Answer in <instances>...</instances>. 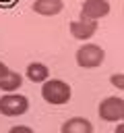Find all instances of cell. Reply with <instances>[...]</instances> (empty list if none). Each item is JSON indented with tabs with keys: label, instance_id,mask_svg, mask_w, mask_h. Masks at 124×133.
Instances as JSON below:
<instances>
[{
	"label": "cell",
	"instance_id": "6da1fadb",
	"mask_svg": "<svg viewBox=\"0 0 124 133\" xmlns=\"http://www.w3.org/2000/svg\"><path fill=\"white\" fill-rule=\"evenodd\" d=\"M41 98L52 106H64L72 98V87L64 79H56V77L52 79L50 77L48 81L41 83Z\"/></svg>",
	"mask_w": 124,
	"mask_h": 133
},
{
	"label": "cell",
	"instance_id": "7a4b0ae2",
	"mask_svg": "<svg viewBox=\"0 0 124 133\" xmlns=\"http://www.w3.org/2000/svg\"><path fill=\"white\" fill-rule=\"evenodd\" d=\"M74 60H76V64H79L81 69H97V66H101L103 60H105V50H103L101 46H97V44L85 42L83 46L76 48Z\"/></svg>",
	"mask_w": 124,
	"mask_h": 133
},
{
	"label": "cell",
	"instance_id": "3957f363",
	"mask_svg": "<svg viewBox=\"0 0 124 133\" xmlns=\"http://www.w3.org/2000/svg\"><path fill=\"white\" fill-rule=\"evenodd\" d=\"M97 114L105 123H120L124 121V100L120 96H107L99 102Z\"/></svg>",
	"mask_w": 124,
	"mask_h": 133
},
{
	"label": "cell",
	"instance_id": "277c9868",
	"mask_svg": "<svg viewBox=\"0 0 124 133\" xmlns=\"http://www.w3.org/2000/svg\"><path fill=\"white\" fill-rule=\"evenodd\" d=\"M29 110V98L12 91V94H4L0 98V114L2 116H21Z\"/></svg>",
	"mask_w": 124,
	"mask_h": 133
},
{
	"label": "cell",
	"instance_id": "5b68a950",
	"mask_svg": "<svg viewBox=\"0 0 124 133\" xmlns=\"http://www.w3.org/2000/svg\"><path fill=\"white\" fill-rule=\"evenodd\" d=\"M110 10H112V6H110L107 0H83L79 19H85V21H99V19L107 17Z\"/></svg>",
	"mask_w": 124,
	"mask_h": 133
},
{
	"label": "cell",
	"instance_id": "8992f818",
	"mask_svg": "<svg viewBox=\"0 0 124 133\" xmlns=\"http://www.w3.org/2000/svg\"><path fill=\"white\" fill-rule=\"evenodd\" d=\"M99 29V23L97 21H85V19H76V21H70L68 25V31L74 39H81V42H87L91 39Z\"/></svg>",
	"mask_w": 124,
	"mask_h": 133
},
{
	"label": "cell",
	"instance_id": "52a82bcc",
	"mask_svg": "<svg viewBox=\"0 0 124 133\" xmlns=\"http://www.w3.org/2000/svg\"><path fill=\"white\" fill-rule=\"evenodd\" d=\"M60 133H93V123L85 116H70L62 123Z\"/></svg>",
	"mask_w": 124,
	"mask_h": 133
},
{
	"label": "cell",
	"instance_id": "ba28073f",
	"mask_svg": "<svg viewBox=\"0 0 124 133\" xmlns=\"http://www.w3.org/2000/svg\"><path fill=\"white\" fill-rule=\"evenodd\" d=\"M62 8H64V0H33L31 4V10L41 17H54L62 12Z\"/></svg>",
	"mask_w": 124,
	"mask_h": 133
},
{
	"label": "cell",
	"instance_id": "9c48e42d",
	"mask_svg": "<svg viewBox=\"0 0 124 133\" xmlns=\"http://www.w3.org/2000/svg\"><path fill=\"white\" fill-rule=\"evenodd\" d=\"M25 77H27L31 83H43V81L50 79V69H48V64L33 60V62L27 64V69H25Z\"/></svg>",
	"mask_w": 124,
	"mask_h": 133
},
{
	"label": "cell",
	"instance_id": "30bf717a",
	"mask_svg": "<svg viewBox=\"0 0 124 133\" xmlns=\"http://www.w3.org/2000/svg\"><path fill=\"white\" fill-rule=\"evenodd\" d=\"M23 85V75L17 71H8L2 79H0V91L2 94H12Z\"/></svg>",
	"mask_w": 124,
	"mask_h": 133
},
{
	"label": "cell",
	"instance_id": "8fae6325",
	"mask_svg": "<svg viewBox=\"0 0 124 133\" xmlns=\"http://www.w3.org/2000/svg\"><path fill=\"white\" fill-rule=\"evenodd\" d=\"M110 83H112L116 89H122V91H124V73H112V75H110Z\"/></svg>",
	"mask_w": 124,
	"mask_h": 133
},
{
	"label": "cell",
	"instance_id": "7c38bea8",
	"mask_svg": "<svg viewBox=\"0 0 124 133\" xmlns=\"http://www.w3.org/2000/svg\"><path fill=\"white\" fill-rule=\"evenodd\" d=\"M8 133H35V131L31 127H27V125H14V127L8 129Z\"/></svg>",
	"mask_w": 124,
	"mask_h": 133
},
{
	"label": "cell",
	"instance_id": "4fadbf2b",
	"mask_svg": "<svg viewBox=\"0 0 124 133\" xmlns=\"http://www.w3.org/2000/svg\"><path fill=\"white\" fill-rule=\"evenodd\" d=\"M17 4H19V0H0V8H12Z\"/></svg>",
	"mask_w": 124,
	"mask_h": 133
},
{
	"label": "cell",
	"instance_id": "5bb4252c",
	"mask_svg": "<svg viewBox=\"0 0 124 133\" xmlns=\"http://www.w3.org/2000/svg\"><path fill=\"white\" fill-rule=\"evenodd\" d=\"M8 71H10V69H8V64H6V62H2V60H0V79H2V77H4V75H6V73H8Z\"/></svg>",
	"mask_w": 124,
	"mask_h": 133
},
{
	"label": "cell",
	"instance_id": "9a60e30c",
	"mask_svg": "<svg viewBox=\"0 0 124 133\" xmlns=\"http://www.w3.org/2000/svg\"><path fill=\"white\" fill-rule=\"evenodd\" d=\"M114 133H124V123H118V127H116Z\"/></svg>",
	"mask_w": 124,
	"mask_h": 133
}]
</instances>
